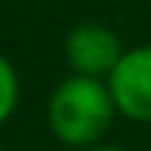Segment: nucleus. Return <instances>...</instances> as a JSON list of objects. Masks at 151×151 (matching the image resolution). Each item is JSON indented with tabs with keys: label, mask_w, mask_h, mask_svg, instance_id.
<instances>
[{
	"label": "nucleus",
	"mask_w": 151,
	"mask_h": 151,
	"mask_svg": "<svg viewBox=\"0 0 151 151\" xmlns=\"http://www.w3.org/2000/svg\"><path fill=\"white\" fill-rule=\"evenodd\" d=\"M105 83L120 117L151 123V43L129 46Z\"/></svg>",
	"instance_id": "nucleus-3"
},
{
	"label": "nucleus",
	"mask_w": 151,
	"mask_h": 151,
	"mask_svg": "<svg viewBox=\"0 0 151 151\" xmlns=\"http://www.w3.org/2000/svg\"><path fill=\"white\" fill-rule=\"evenodd\" d=\"M19 93H22V83H19V71L9 59L0 52V127L12 117L19 105Z\"/></svg>",
	"instance_id": "nucleus-4"
},
{
	"label": "nucleus",
	"mask_w": 151,
	"mask_h": 151,
	"mask_svg": "<svg viewBox=\"0 0 151 151\" xmlns=\"http://www.w3.org/2000/svg\"><path fill=\"white\" fill-rule=\"evenodd\" d=\"M123 52L127 46L117 37V31L102 22H80L62 40V56H65L68 71L80 77L108 80V74L117 68Z\"/></svg>",
	"instance_id": "nucleus-2"
},
{
	"label": "nucleus",
	"mask_w": 151,
	"mask_h": 151,
	"mask_svg": "<svg viewBox=\"0 0 151 151\" xmlns=\"http://www.w3.org/2000/svg\"><path fill=\"white\" fill-rule=\"evenodd\" d=\"M0 151H3V148H0Z\"/></svg>",
	"instance_id": "nucleus-6"
},
{
	"label": "nucleus",
	"mask_w": 151,
	"mask_h": 151,
	"mask_svg": "<svg viewBox=\"0 0 151 151\" xmlns=\"http://www.w3.org/2000/svg\"><path fill=\"white\" fill-rule=\"evenodd\" d=\"M83 151H127V148H120V145H93V148H83Z\"/></svg>",
	"instance_id": "nucleus-5"
},
{
	"label": "nucleus",
	"mask_w": 151,
	"mask_h": 151,
	"mask_svg": "<svg viewBox=\"0 0 151 151\" xmlns=\"http://www.w3.org/2000/svg\"><path fill=\"white\" fill-rule=\"evenodd\" d=\"M117 108L105 80L68 74L52 86L46 99V127L65 148L83 151L102 145L108 136Z\"/></svg>",
	"instance_id": "nucleus-1"
}]
</instances>
